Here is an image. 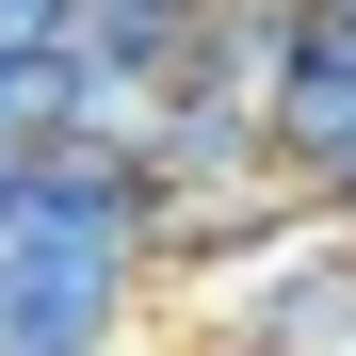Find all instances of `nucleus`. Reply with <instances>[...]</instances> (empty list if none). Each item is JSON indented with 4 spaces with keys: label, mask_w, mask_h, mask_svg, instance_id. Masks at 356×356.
Masks as SVG:
<instances>
[{
    "label": "nucleus",
    "mask_w": 356,
    "mask_h": 356,
    "mask_svg": "<svg viewBox=\"0 0 356 356\" xmlns=\"http://www.w3.org/2000/svg\"><path fill=\"white\" fill-rule=\"evenodd\" d=\"M178 356H211V340H178Z\"/></svg>",
    "instance_id": "1a4fd4ad"
},
{
    "label": "nucleus",
    "mask_w": 356,
    "mask_h": 356,
    "mask_svg": "<svg viewBox=\"0 0 356 356\" xmlns=\"http://www.w3.org/2000/svg\"><path fill=\"white\" fill-rule=\"evenodd\" d=\"M81 33V0H0V49H65Z\"/></svg>",
    "instance_id": "20e7f679"
},
{
    "label": "nucleus",
    "mask_w": 356,
    "mask_h": 356,
    "mask_svg": "<svg viewBox=\"0 0 356 356\" xmlns=\"http://www.w3.org/2000/svg\"><path fill=\"white\" fill-rule=\"evenodd\" d=\"M146 308H162V275H146L130 130L33 146L17 211H0V356H97V340H146Z\"/></svg>",
    "instance_id": "f257e3e1"
},
{
    "label": "nucleus",
    "mask_w": 356,
    "mask_h": 356,
    "mask_svg": "<svg viewBox=\"0 0 356 356\" xmlns=\"http://www.w3.org/2000/svg\"><path fill=\"white\" fill-rule=\"evenodd\" d=\"M17 178H33V146H0V211H17Z\"/></svg>",
    "instance_id": "39448f33"
},
{
    "label": "nucleus",
    "mask_w": 356,
    "mask_h": 356,
    "mask_svg": "<svg viewBox=\"0 0 356 356\" xmlns=\"http://www.w3.org/2000/svg\"><path fill=\"white\" fill-rule=\"evenodd\" d=\"M324 211H340V227H356V178H340V195H324Z\"/></svg>",
    "instance_id": "6e6552de"
},
{
    "label": "nucleus",
    "mask_w": 356,
    "mask_h": 356,
    "mask_svg": "<svg viewBox=\"0 0 356 356\" xmlns=\"http://www.w3.org/2000/svg\"><path fill=\"white\" fill-rule=\"evenodd\" d=\"M259 146L308 178V195H340V178H356V0H308V33L275 49V81H259Z\"/></svg>",
    "instance_id": "7ed1b4c3"
},
{
    "label": "nucleus",
    "mask_w": 356,
    "mask_h": 356,
    "mask_svg": "<svg viewBox=\"0 0 356 356\" xmlns=\"http://www.w3.org/2000/svg\"><path fill=\"white\" fill-rule=\"evenodd\" d=\"M97 356H178V340H97Z\"/></svg>",
    "instance_id": "423d86ee"
},
{
    "label": "nucleus",
    "mask_w": 356,
    "mask_h": 356,
    "mask_svg": "<svg viewBox=\"0 0 356 356\" xmlns=\"http://www.w3.org/2000/svg\"><path fill=\"white\" fill-rule=\"evenodd\" d=\"M195 340H211V356H356V227H340V211L275 227L243 275L195 291Z\"/></svg>",
    "instance_id": "f03ea898"
},
{
    "label": "nucleus",
    "mask_w": 356,
    "mask_h": 356,
    "mask_svg": "<svg viewBox=\"0 0 356 356\" xmlns=\"http://www.w3.org/2000/svg\"><path fill=\"white\" fill-rule=\"evenodd\" d=\"M146 17H211V0H146Z\"/></svg>",
    "instance_id": "0eeeda50"
}]
</instances>
